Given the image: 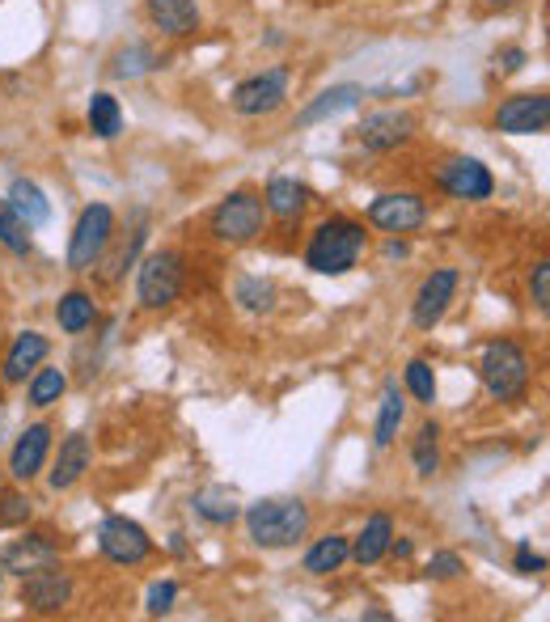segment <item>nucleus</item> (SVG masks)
<instances>
[{
  "instance_id": "40",
  "label": "nucleus",
  "mask_w": 550,
  "mask_h": 622,
  "mask_svg": "<svg viewBox=\"0 0 550 622\" xmlns=\"http://www.w3.org/2000/svg\"><path fill=\"white\" fill-rule=\"evenodd\" d=\"M513 572L517 576H538V572H547V555H538L529 542H517V559H513Z\"/></svg>"
},
{
  "instance_id": "4",
  "label": "nucleus",
  "mask_w": 550,
  "mask_h": 622,
  "mask_svg": "<svg viewBox=\"0 0 550 622\" xmlns=\"http://www.w3.org/2000/svg\"><path fill=\"white\" fill-rule=\"evenodd\" d=\"M262 225H267V208L255 191H229L208 216V233L221 246H250L262 237Z\"/></svg>"
},
{
  "instance_id": "27",
  "label": "nucleus",
  "mask_w": 550,
  "mask_h": 622,
  "mask_svg": "<svg viewBox=\"0 0 550 622\" xmlns=\"http://www.w3.org/2000/svg\"><path fill=\"white\" fill-rule=\"evenodd\" d=\"M402 420H407V394L398 390V382H386L382 407H377V427H373V445H377V449H389V445L398 441Z\"/></svg>"
},
{
  "instance_id": "15",
  "label": "nucleus",
  "mask_w": 550,
  "mask_h": 622,
  "mask_svg": "<svg viewBox=\"0 0 550 622\" xmlns=\"http://www.w3.org/2000/svg\"><path fill=\"white\" fill-rule=\"evenodd\" d=\"M90 461H94V445L85 432H68L51 458V470H47V488L51 492H72L85 474H90Z\"/></svg>"
},
{
  "instance_id": "12",
  "label": "nucleus",
  "mask_w": 550,
  "mask_h": 622,
  "mask_svg": "<svg viewBox=\"0 0 550 622\" xmlns=\"http://www.w3.org/2000/svg\"><path fill=\"white\" fill-rule=\"evenodd\" d=\"M436 187L461 203H483L495 196V178L479 157H449L436 169Z\"/></svg>"
},
{
  "instance_id": "11",
  "label": "nucleus",
  "mask_w": 550,
  "mask_h": 622,
  "mask_svg": "<svg viewBox=\"0 0 550 622\" xmlns=\"http://www.w3.org/2000/svg\"><path fill=\"white\" fill-rule=\"evenodd\" d=\"M428 221V203L416 191H386L368 203V225L394 237H407Z\"/></svg>"
},
{
  "instance_id": "24",
  "label": "nucleus",
  "mask_w": 550,
  "mask_h": 622,
  "mask_svg": "<svg viewBox=\"0 0 550 622\" xmlns=\"http://www.w3.org/2000/svg\"><path fill=\"white\" fill-rule=\"evenodd\" d=\"M9 208L31 225V230H43L47 221H51V199L38 191V183H31V178H13L9 183Z\"/></svg>"
},
{
  "instance_id": "7",
  "label": "nucleus",
  "mask_w": 550,
  "mask_h": 622,
  "mask_svg": "<svg viewBox=\"0 0 550 622\" xmlns=\"http://www.w3.org/2000/svg\"><path fill=\"white\" fill-rule=\"evenodd\" d=\"M97 551L110 559L115 567H140L153 555V538L140 521H131L124 513H110L97 525Z\"/></svg>"
},
{
  "instance_id": "18",
  "label": "nucleus",
  "mask_w": 550,
  "mask_h": 622,
  "mask_svg": "<svg viewBox=\"0 0 550 622\" xmlns=\"http://www.w3.org/2000/svg\"><path fill=\"white\" fill-rule=\"evenodd\" d=\"M47 352H51V339H47V335L22 330V335L9 343V352H4V368H0L4 386H26V377L47 361Z\"/></svg>"
},
{
  "instance_id": "32",
  "label": "nucleus",
  "mask_w": 550,
  "mask_h": 622,
  "mask_svg": "<svg viewBox=\"0 0 550 622\" xmlns=\"http://www.w3.org/2000/svg\"><path fill=\"white\" fill-rule=\"evenodd\" d=\"M165 60L153 51V47H144V43H131L124 51H115V60H110V72L119 77V81H131V77H144V72H157Z\"/></svg>"
},
{
  "instance_id": "19",
  "label": "nucleus",
  "mask_w": 550,
  "mask_h": 622,
  "mask_svg": "<svg viewBox=\"0 0 550 622\" xmlns=\"http://www.w3.org/2000/svg\"><path fill=\"white\" fill-rule=\"evenodd\" d=\"M360 102H364V90H360V85H330V90H323L309 106H301V115H296L292 128H318V124H330V119H339L343 110H356Z\"/></svg>"
},
{
  "instance_id": "5",
  "label": "nucleus",
  "mask_w": 550,
  "mask_h": 622,
  "mask_svg": "<svg viewBox=\"0 0 550 622\" xmlns=\"http://www.w3.org/2000/svg\"><path fill=\"white\" fill-rule=\"evenodd\" d=\"M110 242H115V212L106 203L81 208V216L72 225V237H68V271H77V275L94 271L97 262L106 259Z\"/></svg>"
},
{
  "instance_id": "16",
  "label": "nucleus",
  "mask_w": 550,
  "mask_h": 622,
  "mask_svg": "<svg viewBox=\"0 0 550 622\" xmlns=\"http://www.w3.org/2000/svg\"><path fill=\"white\" fill-rule=\"evenodd\" d=\"M51 424H31L9 449V479L13 483H34L43 474V466L51 458Z\"/></svg>"
},
{
  "instance_id": "35",
  "label": "nucleus",
  "mask_w": 550,
  "mask_h": 622,
  "mask_svg": "<svg viewBox=\"0 0 550 622\" xmlns=\"http://www.w3.org/2000/svg\"><path fill=\"white\" fill-rule=\"evenodd\" d=\"M144 242H149V230H144V225H140V230H131V242L115 255V259L106 262L102 280H106V284H119V280L128 275V267H136V255H140V246H144Z\"/></svg>"
},
{
  "instance_id": "20",
  "label": "nucleus",
  "mask_w": 550,
  "mask_h": 622,
  "mask_svg": "<svg viewBox=\"0 0 550 622\" xmlns=\"http://www.w3.org/2000/svg\"><path fill=\"white\" fill-rule=\"evenodd\" d=\"M144 13L165 38H191L199 31V0H144Z\"/></svg>"
},
{
  "instance_id": "22",
  "label": "nucleus",
  "mask_w": 550,
  "mask_h": 622,
  "mask_svg": "<svg viewBox=\"0 0 550 622\" xmlns=\"http://www.w3.org/2000/svg\"><path fill=\"white\" fill-rule=\"evenodd\" d=\"M389 538H394V517H389V513H373V517L364 521V529L352 538V559H356L360 567L382 563L389 551Z\"/></svg>"
},
{
  "instance_id": "42",
  "label": "nucleus",
  "mask_w": 550,
  "mask_h": 622,
  "mask_svg": "<svg viewBox=\"0 0 550 622\" xmlns=\"http://www.w3.org/2000/svg\"><path fill=\"white\" fill-rule=\"evenodd\" d=\"M386 555H394V559H402V563H407V559H416V542H411V538H398V533H394V538H389Z\"/></svg>"
},
{
  "instance_id": "29",
  "label": "nucleus",
  "mask_w": 550,
  "mask_h": 622,
  "mask_svg": "<svg viewBox=\"0 0 550 622\" xmlns=\"http://www.w3.org/2000/svg\"><path fill=\"white\" fill-rule=\"evenodd\" d=\"M85 119H90V131H94L97 140H115V136L124 131V110H119V98H115V94H106V90H97L94 98H90Z\"/></svg>"
},
{
  "instance_id": "21",
  "label": "nucleus",
  "mask_w": 550,
  "mask_h": 622,
  "mask_svg": "<svg viewBox=\"0 0 550 622\" xmlns=\"http://www.w3.org/2000/svg\"><path fill=\"white\" fill-rule=\"evenodd\" d=\"M262 208L276 221H301V212L309 208V187L289 178V174H276L267 183V191H262Z\"/></svg>"
},
{
  "instance_id": "10",
  "label": "nucleus",
  "mask_w": 550,
  "mask_h": 622,
  "mask_svg": "<svg viewBox=\"0 0 550 622\" xmlns=\"http://www.w3.org/2000/svg\"><path fill=\"white\" fill-rule=\"evenodd\" d=\"M457 289H461V271L457 267H436L432 275H423V284L416 289V301H411V322L416 330H436L445 322L449 305L457 301Z\"/></svg>"
},
{
  "instance_id": "6",
  "label": "nucleus",
  "mask_w": 550,
  "mask_h": 622,
  "mask_svg": "<svg viewBox=\"0 0 550 622\" xmlns=\"http://www.w3.org/2000/svg\"><path fill=\"white\" fill-rule=\"evenodd\" d=\"M183 296V255L153 250L136 267V301L140 309H169Z\"/></svg>"
},
{
  "instance_id": "1",
  "label": "nucleus",
  "mask_w": 550,
  "mask_h": 622,
  "mask_svg": "<svg viewBox=\"0 0 550 622\" xmlns=\"http://www.w3.org/2000/svg\"><path fill=\"white\" fill-rule=\"evenodd\" d=\"M246 533L259 551H292L309 538V504L296 500V495H267V500H255L246 513Z\"/></svg>"
},
{
  "instance_id": "46",
  "label": "nucleus",
  "mask_w": 550,
  "mask_h": 622,
  "mask_svg": "<svg viewBox=\"0 0 550 622\" xmlns=\"http://www.w3.org/2000/svg\"><path fill=\"white\" fill-rule=\"evenodd\" d=\"M0 589H4V572H0Z\"/></svg>"
},
{
  "instance_id": "30",
  "label": "nucleus",
  "mask_w": 550,
  "mask_h": 622,
  "mask_svg": "<svg viewBox=\"0 0 550 622\" xmlns=\"http://www.w3.org/2000/svg\"><path fill=\"white\" fill-rule=\"evenodd\" d=\"M411 466H416L420 479H432L441 470V424L436 420L420 424V432H416V441H411Z\"/></svg>"
},
{
  "instance_id": "28",
  "label": "nucleus",
  "mask_w": 550,
  "mask_h": 622,
  "mask_svg": "<svg viewBox=\"0 0 550 622\" xmlns=\"http://www.w3.org/2000/svg\"><path fill=\"white\" fill-rule=\"evenodd\" d=\"M65 394H68L65 368H47V364H38L31 377H26V398H31V407H38V411L56 407Z\"/></svg>"
},
{
  "instance_id": "25",
  "label": "nucleus",
  "mask_w": 550,
  "mask_h": 622,
  "mask_svg": "<svg viewBox=\"0 0 550 622\" xmlns=\"http://www.w3.org/2000/svg\"><path fill=\"white\" fill-rule=\"evenodd\" d=\"M56 322H60L65 335H85V330L97 322L94 293H85V289H68V293L56 301Z\"/></svg>"
},
{
  "instance_id": "2",
  "label": "nucleus",
  "mask_w": 550,
  "mask_h": 622,
  "mask_svg": "<svg viewBox=\"0 0 550 622\" xmlns=\"http://www.w3.org/2000/svg\"><path fill=\"white\" fill-rule=\"evenodd\" d=\"M368 250V233L364 221L352 216H326L318 230L309 233V246H305V267L314 275H348Z\"/></svg>"
},
{
  "instance_id": "3",
  "label": "nucleus",
  "mask_w": 550,
  "mask_h": 622,
  "mask_svg": "<svg viewBox=\"0 0 550 622\" xmlns=\"http://www.w3.org/2000/svg\"><path fill=\"white\" fill-rule=\"evenodd\" d=\"M479 382L491 394V402H525L534 364L517 339H487L479 352Z\"/></svg>"
},
{
  "instance_id": "44",
  "label": "nucleus",
  "mask_w": 550,
  "mask_h": 622,
  "mask_svg": "<svg viewBox=\"0 0 550 622\" xmlns=\"http://www.w3.org/2000/svg\"><path fill=\"white\" fill-rule=\"evenodd\" d=\"M364 619H373V622H389V610H377V606H373V610H364Z\"/></svg>"
},
{
  "instance_id": "39",
  "label": "nucleus",
  "mask_w": 550,
  "mask_h": 622,
  "mask_svg": "<svg viewBox=\"0 0 550 622\" xmlns=\"http://www.w3.org/2000/svg\"><path fill=\"white\" fill-rule=\"evenodd\" d=\"M529 301H534V309L538 314H547L550 309V262H534V271H529Z\"/></svg>"
},
{
  "instance_id": "43",
  "label": "nucleus",
  "mask_w": 550,
  "mask_h": 622,
  "mask_svg": "<svg viewBox=\"0 0 550 622\" xmlns=\"http://www.w3.org/2000/svg\"><path fill=\"white\" fill-rule=\"evenodd\" d=\"M382 255H386L389 262H394V259H407V255H411V246H407L402 237H394V233H389V242H386V250H382Z\"/></svg>"
},
{
  "instance_id": "38",
  "label": "nucleus",
  "mask_w": 550,
  "mask_h": 622,
  "mask_svg": "<svg viewBox=\"0 0 550 622\" xmlns=\"http://www.w3.org/2000/svg\"><path fill=\"white\" fill-rule=\"evenodd\" d=\"M31 495L22 492H4L0 495V525H26L31 521Z\"/></svg>"
},
{
  "instance_id": "37",
  "label": "nucleus",
  "mask_w": 550,
  "mask_h": 622,
  "mask_svg": "<svg viewBox=\"0 0 550 622\" xmlns=\"http://www.w3.org/2000/svg\"><path fill=\"white\" fill-rule=\"evenodd\" d=\"M174 601H178V580H157V585L149 589V597H144V610H149L153 619H162V614L174 610Z\"/></svg>"
},
{
  "instance_id": "9",
  "label": "nucleus",
  "mask_w": 550,
  "mask_h": 622,
  "mask_svg": "<svg viewBox=\"0 0 550 622\" xmlns=\"http://www.w3.org/2000/svg\"><path fill=\"white\" fill-rule=\"evenodd\" d=\"M289 68L276 64L267 68V72H255V77H246L237 90H233V110L237 115H246V119H262V115H276L284 102H289Z\"/></svg>"
},
{
  "instance_id": "45",
  "label": "nucleus",
  "mask_w": 550,
  "mask_h": 622,
  "mask_svg": "<svg viewBox=\"0 0 550 622\" xmlns=\"http://www.w3.org/2000/svg\"><path fill=\"white\" fill-rule=\"evenodd\" d=\"M487 4H491V9H500V4H513V0H487Z\"/></svg>"
},
{
  "instance_id": "23",
  "label": "nucleus",
  "mask_w": 550,
  "mask_h": 622,
  "mask_svg": "<svg viewBox=\"0 0 550 622\" xmlns=\"http://www.w3.org/2000/svg\"><path fill=\"white\" fill-rule=\"evenodd\" d=\"M348 559H352V538H348V533H326V538H318V542L305 551L301 567H305L309 576H330V572H339Z\"/></svg>"
},
{
  "instance_id": "31",
  "label": "nucleus",
  "mask_w": 550,
  "mask_h": 622,
  "mask_svg": "<svg viewBox=\"0 0 550 622\" xmlns=\"http://www.w3.org/2000/svg\"><path fill=\"white\" fill-rule=\"evenodd\" d=\"M233 301H237L246 314H271V309H276V284L262 280V275H237Z\"/></svg>"
},
{
  "instance_id": "36",
  "label": "nucleus",
  "mask_w": 550,
  "mask_h": 622,
  "mask_svg": "<svg viewBox=\"0 0 550 622\" xmlns=\"http://www.w3.org/2000/svg\"><path fill=\"white\" fill-rule=\"evenodd\" d=\"M432 580H457L461 572H466V559L457 555V551H436V555L428 559V567H423Z\"/></svg>"
},
{
  "instance_id": "13",
  "label": "nucleus",
  "mask_w": 550,
  "mask_h": 622,
  "mask_svg": "<svg viewBox=\"0 0 550 622\" xmlns=\"http://www.w3.org/2000/svg\"><path fill=\"white\" fill-rule=\"evenodd\" d=\"M416 128H420V119L411 110H373L360 119L356 140L368 153H394L416 136Z\"/></svg>"
},
{
  "instance_id": "41",
  "label": "nucleus",
  "mask_w": 550,
  "mask_h": 622,
  "mask_svg": "<svg viewBox=\"0 0 550 622\" xmlns=\"http://www.w3.org/2000/svg\"><path fill=\"white\" fill-rule=\"evenodd\" d=\"M525 64H529V56H525L520 47H504V51H495V68H500V72H520Z\"/></svg>"
},
{
  "instance_id": "34",
  "label": "nucleus",
  "mask_w": 550,
  "mask_h": 622,
  "mask_svg": "<svg viewBox=\"0 0 550 622\" xmlns=\"http://www.w3.org/2000/svg\"><path fill=\"white\" fill-rule=\"evenodd\" d=\"M402 386H407V394H411L416 402H423V407L436 402V373H432V364L423 361V356H416V361L402 368Z\"/></svg>"
},
{
  "instance_id": "14",
  "label": "nucleus",
  "mask_w": 550,
  "mask_h": 622,
  "mask_svg": "<svg viewBox=\"0 0 550 622\" xmlns=\"http://www.w3.org/2000/svg\"><path fill=\"white\" fill-rule=\"evenodd\" d=\"M491 124L504 136H542L550 128V98L547 94H513L495 106Z\"/></svg>"
},
{
  "instance_id": "8",
  "label": "nucleus",
  "mask_w": 550,
  "mask_h": 622,
  "mask_svg": "<svg viewBox=\"0 0 550 622\" xmlns=\"http://www.w3.org/2000/svg\"><path fill=\"white\" fill-rule=\"evenodd\" d=\"M72 576H68L65 567H60V559L56 563H43V567H34L22 576V589H17V601L31 610V614H65L68 606H72Z\"/></svg>"
},
{
  "instance_id": "26",
  "label": "nucleus",
  "mask_w": 550,
  "mask_h": 622,
  "mask_svg": "<svg viewBox=\"0 0 550 622\" xmlns=\"http://www.w3.org/2000/svg\"><path fill=\"white\" fill-rule=\"evenodd\" d=\"M191 508L199 521L217 525V529H225L242 517V504H237V495L229 492V488H203V492L191 495Z\"/></svg>"
},
{
  "instance_id": "17",
  "label": "nucleus",
  "mask_w": 550,
  "mask_h": 622,
  "mask_svg": "<svg viewBox=\"0 0 550 622\" xmlns=\"http://www.w3.org/2000/svg\"><path fill=\"white\" fill-rule=\"evenodd\" d=\"M60 559V542L51 533H26V538H13L4 551H0V572L4 576H26L43 563H56Z\"/></svg>"
},
{
  "instance_id": "33",
  "label": "nucleus",
  "mask_w": 550,
  "mask_h": 622,
  "mask_svg": "<svg viewBox=\"0 0 550 622\" xmlns=\"http://www.w3.org/2000/svg\"><path fill=\"white\" fill-rule=\"evenodd\" d=\"M31 225L9 208V199H0V246L4 250H13V255H34V237H31Z\"/></svg>"
}]
</instances>
